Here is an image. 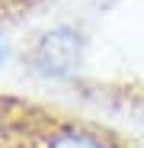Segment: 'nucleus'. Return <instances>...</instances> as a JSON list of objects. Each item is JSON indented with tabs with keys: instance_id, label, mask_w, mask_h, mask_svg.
Here are the masks:
<instances>
[{
	"instance_id": "obj_1",
	"label": "nucleus",
	"mask_w": 144,
	"mask_h": 148,
	"mask_svg": "<svg viewBox=\"0 0 144 148\" xmlns=\"http://www.w3.org/2000/svg\"><path fill=\"white\" fill-rule=\"evenodd\" d=\"M0 129L10 148H128L96 122L35 113L13 103H0Z\"/></svg>"
},
{
	"instance_id": "obj_2",
	"label": "nucleus",
	"mask_w": 144,
	"mask_h": 148,
	"mask_svg": "<svg viewBox=\"0 0 144 148\" xmlns=\"http://www.w3.org/2000/svg\"><path fill=\"white\" fill-rule=\"evenodd\" d=\"M83 52H87V39L80 29L55 26V29H45L32 42L29 64L35 68V74H42L48 81H67L80 71Z\"/></svg>"
},
{
	"instance_id": "obj_3",
	"label": "nucleus",
	"mask_w": 144,
	"mask_h": 148,
	"mask_svg": "<svg viewBox=\"0 0 144 148\" xmlns=\"http://www.w3.org/2000/svg\"><path fill=\"white\" fill-rule=\"evenodd\" d=\"M7 58H10V45H7V39L0 36V68L7 64Z\"/></svg>"
},
{
	"instance_id": "obj_4",
	"label": "nucleus",
	"mask_w": 144,
	"mask_h": 148,
	"mask_svg": "<svg viewBox=\"0 0 144 148\" xmlns=\"http://www.w3.org/2000/svg\"><path fill=\"white\" fill-rule=\"evenodd\" d=\"M0 148H3V129H0Z\"/></svg>"
}]
</instances>
